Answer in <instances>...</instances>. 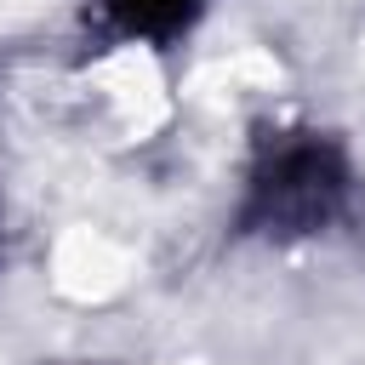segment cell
<instances>
[{
  "label": "cell",
  "mask_w": 365,
  "mask_h": 365,
  "mask_svg": "<svg viewBox=\"0 0 365 365\" xmlns=\"http://www.w3.org/2000/svg\"><path fill=\"white\" fill-rule=\"evenodd\" d=\"M348 182L354 177L342 148L314 131H297L257 160L245 182V217L262 234H319L348 205Z\"/></svg>",
  "instance_id": "obj_1"
},
{
  "label": "cell",
  "mask_w": 365,
  "mask_h": 365,
  "mask_svg": "<svg viewBox=\"0 0 365 365\" xmlns=\"http://www.w3.org/2000/svg\"><path fill=\"white\" fill-rule=\"evenodd\" d=\"M205 6L211 0H103L108 29L125 40H143V46H165L171 34H188Z\"/></svg>",
  "instance_id": "obj_2"
}]
</instances>
